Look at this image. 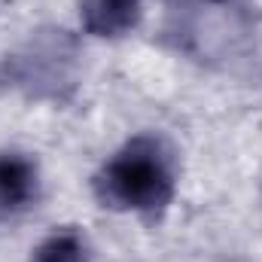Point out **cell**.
Returning <instances> with one entry per match:
<instances>
[{
  "instance_id": "7a4b0ae2",
  "label": "cell",
  "mask_w": 262,
  "mask_h": 262,
  "mask_svg": "<svg viewBox=\"0 0 262 262\" xmlns=\"http://www.w3.org/2000/svg\"><path fill=\"white\" fill-rule=\"evenodd\" d=\"M76 43L64 31H40L9 61V76L18 89L37 98H58L73 85Z\"/></svg>"
},
{
  "instance_id": "3957f363",
  "label": "cell",
  "mask_w": 262,
  "mask_h": 262,
  "mask_svg": "<svg viewBox=\"0 0 262 262\" xmlns=\"http://www.w3.org/2000/svg\"><path fill=\"white\" fill-rule=\"evenodd\" d=\"M40 195L37 162L25 152H0V216L28 210Z\"/></svg>"
},
{
  "instance_id": "5b68a950",
  "label": "cell",
  "mask_w": 262,
  "mask_h": 262,
  "mask_svg": "<svg viewBox=\"0 0 262 262\" xmlns=\"http://www.w3.org/2000/svg\"><path fill=\"white\" fill-rule=\"evenodd\" d=\"M31 262H92V253L85 235L76 229H58L37 244Z\"/></svg>"
},
{
  "instance_id": "277c9868",
  "label": "cell",
  "mask_w": 262,
  "mask_h": 262,
  "mask_svg": "<svg viewBox=\"0 0 262 262\" xmlns=\"http://www.w3.org/2000/svg\"><path fill=\"white\" fill-rule=\"evenodd\" d=\"M79 18L95 37H122L140 18V0H79Z\"/></svg>"
},
{
  "instance_id": "6da1fadb",
  "label": "cell",
  "mask_w": 262,
  "mask_h": 262,
  "mask_svg": "<svg viewBox=\"0 0 262 262\" xmlns=\"http://www.w3.org/2000/svg\"><path fill=\"white\" fill-rule=\"evenodd\" d=\"M177 189V165L174 152L162 137L140 134L122 149L110 156V162L95 177V195L104 207L128 210L137 216H159L171 204Z\"/></svg>"
}]
</instances>
